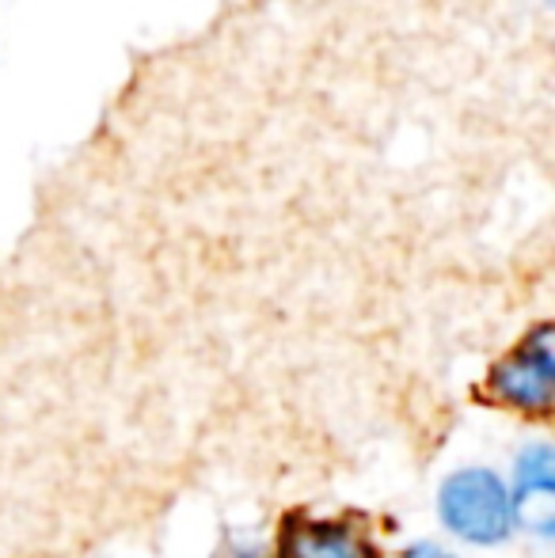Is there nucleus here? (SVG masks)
<instances>
[{"label":"nucleus","instance_id":"2","mask_svg":"<svg viewBox=\"0 0 555 558\" xmlns=\"http://www.w3.org/2000/svg\"><path fill=\"white\" fill-rule=\"evenodd\" d=\"M491 396L514 411H548L552 388H555V350H552V327L541 324L503 365H495L487 380Z\"/></svg>","mask_w":555,"mask_h":558},{"label":"nucleus","instance_id":"3","mask_svg":"<svg viewBox=\"0 0 555 558\" xmlns=\"http://www.w3.org/2000/svg\"><path fill=\"white\" fill-rule=\"evenodd\" d=\"M510 509H514V529H526L533 536L548 539L555 532V452L552 445L533 441L518 452L514 460V486Z\"/></svg>","mask_w":555,"mask_h":558},{"label":"nucleus","instance_id":"5","mask_svg":"<svg viewBox=\"0 0 555 558\" xmlns=\"http://www.w3.org/2000/svg\"><path fill=\"white\" fill-rule=\"evenodd\" d=\"M400 558H457V555H449L445 547H434V544H415V547H408Z\"/></svg>","mask_w":555,"mask_h":558},{"label":"nucleus","instance_id":"4","mask_svg":"<svg viewBox=\"0 0 555 558\" xmlns=\"http://www.w3.org/2000/svg\"><path fill=\"white\" fill-rule=\"evenodd\" d=\"M286 558H370L354 529L335 521L297 524L286 536Z\"/></svg>","mask_w":555,"mask_h":558},{"label":"nucleus","instance_id":"6","mask_svg":"<svg viewBox=\"0 0 555 558\" xmlns=\"http://www.w3.org/2000/svg\"><path fill=\"white\" fill-rule=\"evenodd\" d=\"M225 558H267V555H263L260 544H237L225 551Z\"/></svg>","mask_w":555,"mask_h":558},{"label":"nucleus","instance_id":"1","mask_svg":"<svg viewBox=\"0 0 555 558\" xmlns=\"http://www.w3.org/2000/svg\"><path fill=\"white\" fill-rule=\"evenodd\" d=\"M437 517L445 532L472 547H498L514 532L510 490L498 471L480 468V463L445 475V483L437 486Z\"/></svg>","mask_w":555,"mask_h":558}]
</instances>
